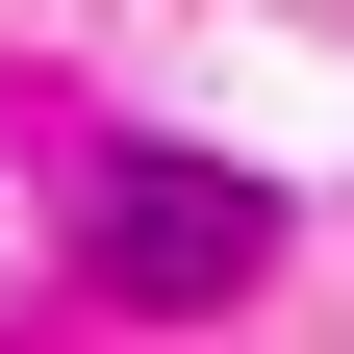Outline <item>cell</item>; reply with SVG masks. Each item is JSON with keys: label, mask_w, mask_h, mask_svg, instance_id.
Here are the masks:
<instances>
[{"label": "cell", "mask_w": 354, "mask_h": 354, "mask_svg": "<svg viewBox=\"0 0 354 354\" xmlns=\"http://www.w3.org/2000/svg\"><path fill=\"white\" fill-rule=\"evenodd\" d=\"M76 253H102V304H228L253 253H279V203H253L228 152H102V203H76Z\"/></svg>", "instance_id": "6da1fadb"}]
</instances>
